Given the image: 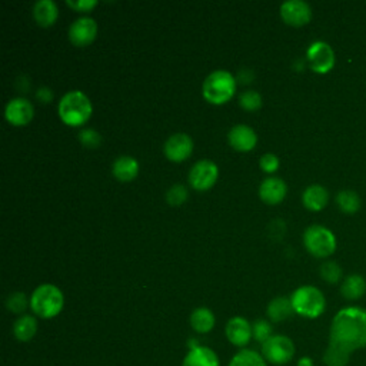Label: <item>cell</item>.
I'll return each mask as SVG.
<instances>
[{"mask_svg": "<svg viewBox=\"0 0 366 366\" xmlns=\"http://www.w3.org/2000/svg\"><path fill=\"white\" fill-rule=\"evenodd\" d=\"M59 11L53 0H39V2L33 6V16L39 26L49 28L52 26L58 19Z\"/></svg>", "mask_w": 366, "mask_h": 366, "instance_id": "cell-20", "label": "cell"}, {"mask_svg": "<svg viewBox=\"0 0 366 366\" xmlns=\"http://www.w3.org/2000/svg\"><path fill=\"white\" fill-rule=\"evenodd\" d=\"M236 90V79L226 70H216L210 73L203 82V97L213 104H223Z\"/></svg>", "mask_w": 366, "mask_h": 366, "instance_id": "cell-4", "label": "cell"}, {"mask_svg": "<svg viewBox=\"0 0 366 366\" xmlns=\"http://www.w3.org/2000/svg\"><path fill=\"white\" fill-rule=\"evenodd\" d=\"M225 333H226L227 340L237 348L247 346L254 336L252 325L249 323L248 319L242 318V316H235V318L229 319L226 323V328H225Z\"/></svg>", "mask_w": 366, "mask_h": 366, "instance_id": "cell-11", "label": "cell"}, {"mask_svg": "<svg viewBox=\"0 0 366 366\" xmlns=\"http://www.w3.org/2000/svg\"><path fill=\"white\" fill-rule=\"evenodd\" d=\"M215 315L208 308H198L190 315V326L198 333H209L215 326Z\"/></svg>", "mask_w": 366, "mask_h": 366, "instance_id": "cell-24", "label": "cell"}, {"mask_svg": "<svg viewBox=\"0 0 366 366\" xmlns=\"http://www.w3.org/2000/svg\"><path fill=\"white\" fill-rule=\"evenodd\" d=\"M319 274H321L322 279L326 281L328 284H338L343 276L342 268L336 262H332V261L322 264Z\"/></svg>", "mask_w": 366, "mask_h": 366, "instance_id": "cell-27", "label": "cell"}, {"mask_svg": "<svg viewBox=\"0 0 366 366\" xmlns=\"http://www.w3.org/2000/svg\"><path fill=\"white\" fill-rule=\"evenodd\" d=\"M36 96H38V99H39L41 102L48 103V102L52 100L53 93H52V90H50L49 87H41V89L38 90V93H36Z\"/></svg>", "mask_w": 366, "mask_h": 366, "instance_id": "cell-35", "label": "cell"}, {"mask_svg": "<svg viewBox=\"0 0 366 366\" xmlns=\"http://www.w3.org/2000/svg\"><path fill=\"white\" fill-rule=\"evenodd\" d=\"M219 169L215 162L203 159L196 162L189 172V183L196 190H208L217 181Z\"/></svg>", "mask_w": 366, "mask_h": 366, "instance_id": "cell-9", "label": "cell"}, {"mask_svg": "<svg viewBox=\"0 0 366 366\" xmlns=\"http://www.w3.org/2000/svg\"><path fill=\"white\" fill-rule=\"evenodd\" d=\"M295 313L291 298L279 296L275 298L268 306V316L272 322H284Z\"/></svg>", "mask_w": 366, "mask_h": 366, "instance_id": "cell-22", "label": "cell"}, {"mask_svg": "<svg viewBox=\"0 0 366 366\" xmlns=\"http://www.w3.org/2000/svg\"><path fill=\"white\" fill-rule=\"evenodd\" d=\"M336 205L343 213L353 215L360 209V198L355 190L345 189L336 195Z\"/></svg>", "mask_w": 366, "mask_h": 366, "instance_id": "cell-26", "label": "cell"}, {"mask_svg": "<svg viewBox=\"0 0 366 366\" xmlns=\"http://www.w3.org/2000/svg\"><path fill=\"white\" fill-rule=\"evenodd\" d=\"M33 104L25 97L12 99L5 109V116L9 124L14 127H25L33 119Z\"/></svg>", "mask_w": 366, "mask_h": 366, "instance_id": "cell-12", "label": "cell"}, {"mask_svg": "<svg viewBox=\"0 0 366 366\" xmlns=\"http://www.w3.org/2000/svg\"><path fill=\"white\" fill-rule=\"evenodd\" d=\"M366 292V281L363 276L353 274L343 279L340 286V294L348 301H357Z\"/></svg>", "mask_w": 366, "mask_h": 366, "instance_id": "cell-21", "label": "cell"}, {"mask_svg": "<svg viewBox=\"0 0 366 366\" xmlns=\"http://www.w3.org/2000/svg\"><path fill=\"white\" fill-rule=\"evenodd\" d=\"M281 16L286 25L301 28L311 22L312 9L303 0H288L281 6Z\"/></svg>", "mask_w": 366, "mask_h": 366, "instance_id": "cell-10", "label": "cell"}, {"mask_svg": "<svg viewBox=\"0 0 366 366\" xmlns=\"http://www.w3.org/2000/svg\"><path fill=\"white\" fill-rule=\"evenodd\" d=\"M286 192H288L286 183L276 176L265 179L259 188V196L268 205L281 203L285 199Z\"/></svg>", "mask_w": 366, "mask_h": 366, "instance_id": "cell-16", "label": "cell"}, {"mask_svg": "<svg viewBox=\"0 0 366 366\" xmlns=\"http://www.w3.org/2000/svg\"><path fill=\"white\" fill-rule=\"evenodd\" d=\"M97 35V25L92 18H79L69 28V39L75 46L90 45Z\"/></svg>", "mask_w": 366, "mask_h": 366, "instance_id": "cell-13", "label": "cell"}, {"mask_svg": "<svg viewBox=\"0 0 366 366\" xmlns=\"http://www.w3.org/2000/svg\"><path fill=\"white\" fill-rule=\"evenodd\" d=\"M306 251L315 258H328L336 251L335 235L322 225H312L303 233Z\"/></svg>", "mask_w": 366, "mask_h": 366, "instance_id": "cell-6", "label": "cell"}, {"mask_svg": "<svg viewBox=\"0 0 366 366\" xmlns=\"http://www.w3.org/2000/svg\"><path fill=\"white\" fill-rule=\"evenodd\" d=\"M262 355L274 365L289 363L295 356V343L285 335H274L262 345Z\"/></svg>", "mask_w": 366, "mask_h": 366, "instance_id": "cell-7", "label": "cell"}, {"mask_svg": "<svg viewBox=\"0 0 366 366\" xmlns=\"http://www.w3.org/2000/svg\"><path fill=\"white\" fill-rule=\"evenodd\" d=\"M230 146L237 152H249L257 146L258 136L255 131L248 125H236L230 129L229 135Z\"/></svg>", "mask_w": 366, "mask_h": 366, "instance_id": "cell-15", "label": "cell"}, {"mask_svg": "<svg viewBox=\"0 0 366 366\" xmlns=\"http://www.w3.org/2000/svg\"><path fill=\"white\" fill-rule=\"evenodd\" d=\"M29 302L35 315L43 319H52L62 312L65 299L62 291L58 286L45 284L35 289Z\"/></svg>", "mask_w": 366, "mask_h": 366, "instance_id": "cell-3", "label": "cell"}, {"mask_svg": "<svg viewBox=\"0 0 366 366\" xmlns=\"http://www.w3.org/2000/svg\"><path fill=\"white\" fill-rule=\"evenodd\" d=\"M182 366H220L216 352L208 346H196L189 349Z\"/></svg>", "mask_w": 366, "mask_h": 366, "instance_id": "cell-17", "label": "cell"}, {"mask_svg": "<svg viewBox=\"0 0 366 366\" xmlns=\"http://www.w3.org/2000/svg\"><path fill=\"white\" fill-rule=\"evenodd\" d=\"M188 199V189L183 185H173L166 192V200L171 206H181Z\"/></svg>", "mask_w": 366, "mask_h": 366, "instance_id": "cell-31", "label": "cell"}, {"mask_svg": "<svg viewBox=\"0 0 366 366\" xmlns=\"http://www.w3.org/2000/svg\"><path fill=\"white\" fill-rule=\"evenodd\" d=\"M66 5L77 12H90L97 6V0H68Z\"/></svg>", "mask_w": 366, "mask_h": 366, "instance_id": "cell-33", "label": "cell"}, {"mask_svg": "<svg viewBox=\"0 0 366 366\" xmlns=\"http://www.w3.org/2000/svg\"><path fill=\"white\" fill-rule=\"evenodd\" d=\"M302 202L306 209H309L312 212H319L328 205L329 193L323 186L312 185L305 189V192L302 195Z\"/></svg>", "mask_w": 366, "mask_h": 366, "instance_id": "cell-19", "label": "cell"}, {"mask_svg": "<svg viewBox=\"0 0 366 366\" xmlns=\"http://www.w3.org/2000/svg\"><path fill=\"white\" fill-rule=\"evenodd\" d=\"M259 165H261V169H262V171H265V172H268V173H272V172L278 171V168H279V159H278L276 155L267 154V155H264V156L261 158Z\"/></svg>", "mask_w": 366, "mask_h": 366, "instance_id": "cell-34", "label": "cell"}, {"mask_svg": "<svg viewBox=\"0 0 366 366\" xmlns=\"http://www.w3.org/2000/svg\"><path fill=\"white\" fill-rule=\"evenodd\" d=\"M112 172L120 182H131L139 173V163L132 156H120L113 162Z\"/></svg>", "mask_w": 366, "mask_h": 366, "instance_id": "cell-18", "label": "cell"}, {"mask_svg": "<svg viewBox=\"0 0 366 366\" xmlns=\"http://www.w3.org/2000/svg\"><path fill=\"white\" fill-rule=\"evenodd\" d=\"M38 332V321L32 315H22L14 323V335L21 342H29Z\"/></svg>", "mask_w": 366, "mask_h": 366, "instance_id": "cell-23", "label": "cell"}, {"mask_svg": "<svg viewBox=\"0 0 366 366\" xmlns=\"http://www.w3.org/2000/svg\"><path fill=\"white\" fill-rule=\"evenodd\" d=\"M306 58L309 60L311 69L319 75H325L330 72L336 62L333 49L326 42H322V41L313 42L309 46L306 52Z\"/></svg>", "mask_w": 366, "mask_h": 366, "instance_id": "cell-8", "label": "cell"}, {"mask_svg": "<svg viewBox=\"0 0 366 366\" xmlns=\"http://www.w3.org/2000/svg\"><path fill=\"white\" fill-rule=\"evenodd\" d=\"M291 301H292L295 313L308 319L319 318L326 308V299L323 294L318 288L311 285L298 288L292 294Z\"/></svg>", "mask_w": 366, "mask_h": 366, "instance_id": "cell-5", "label": "cell"}, {"mask_svg": "<svg viewBox=\"0 0 366 366\" xmlns=\"http://www.w3.org/2000/svg\"><path fill=\"white\" fill-rule=\"evenodd\" d=\"M79 139L86 148H90V149L97 148L102 142V136L96 131H92V129L82 131L80 135H79Z\"/></svg>", "mask_w": 366, "mask_h": 366, "instance_id": "cell-32", "label": "cell"}, {"mask_svg": "<svg viewBox=\"0 0 366 366\" xmlns=\"http://www.w3.org/2000/svg\"><path fill=\"white\" fill-rule=\"evenodd\" d=\"M296 366H313V360L312 357L309 356H302L299 360H298V365Z\"/></svg>", "mask_w": 366, "mask_h": 366, "instance_id": "cell-36", "label": "cell"}, {"mask_svg": "<svg viewBox=\"0 0 366 366\" xmlns=\"http://www.w3.org/2000/svg\"><path fill=\"white\" fill-rule=\"evenodd\" d=\"M229 366H268L262 353L254 349H240L229 362Z\"/></svg>", "mask_w": 366, "mask_h": 366, "instance_id": "cell-25", "label": "cell"}, {"mask_svg": "<svg viewBox=\"0 0 366 366\" xmlns=\"http://www.w3.org/2000/svg\"><path fill=\"white\" fill-rule=\"evenodd\" d=\"M28 305H31V302H28L26 295L22 292H15L6 299V308L14 313H23Z\"/></svg>", "mask_w": 366, "mask_h": 366, "instance_id": "cell-29", "label": "cell"}, {"mask_svg": "<svg viewBox=\"0 0 366 366\" xmlns=\"http://www.w3.org/2000/svg\"><path fill=\"white\" fill-rule=\"evenodd\" d=\"M366 348V309L348 306L332 321L329 343L323 353L326 366H348L350 356Z\"/></svg>", "mask_w": 366, "mask_h": 366, "instance_id": "cell-1", "label": "cell"}, {"mask_svg": "<svg viewBox=\"0 0 366 366\" xmlns=\"http://www.w3.org/2000/svg\"><path fill=\"white\" fill-rule=\"evenodd\" d=\"M165 155L172 162H183L193 152V141L186 134H175L165 144Z\"/></svg>", "mask_w": 366, "mask_h": 366, "instance_id": "cell-14", "label": "cell"}, {"mask_svg": "<svg viewBox=\"0 0 366 366\" xmlns=\"http://www.w3.org/2000/svg\"><path fill=\"white\" fill-rule=\"evenodd\" d=\"M92 114V103L80 90L66 93L59 102V116L69 127H80Z\"/></svg>", "mask_w": 366, "mask_h": 366, "instance_id": "cell-2", "label": "cell"}, {"mask_svg": "<svg viewBox=\"0 0 366 366\" xmlns=\"http://www.w3.org/2000/svg\"><path fill=\"white\" fill-rule=\"evenodd\" d=\"M239 103L247 110H258L262 106V96L257 90H247L240 95Z\"/></svg>", "mask_w": 366, "mask_h": 366, "instance_id": "cell-28", "label": "cell"}, {"mask_svg": "<svg viewBox=\"0 0 366 366\" xmlns=\"http://www.w3.org/2000/svg\"><path fill=\"white\" fill-rule=\"evenodd\" d=\"M252 332H254V338L261 342L262 345L269 339L272 338V325L268 322V321H264V319H258L254 325H252Z\"/></svg>", "mask_w": 366, "mask_h": 366, "instance_id": "cell-30", "label": "cell"}]
</instances>
